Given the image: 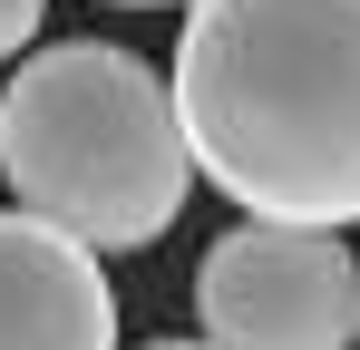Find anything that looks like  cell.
<instances>
[{"mask_svg": "<svg viewBox=\"0 0 360 350\" xmlns=\"http://www.w3.org/2000/svg\"><path fill=\"white\" fill-rule=\"evenodd\" d=\"M166 98L243 224H360V0H185Z\"/></svg>", "mask_w": 360, "mask_h": 350, "instance_id": "cell-1", "label": "cell"}, {"mask_svg": "<svg viewBox=\"0 0 360 350\" xmlns=\"http://www.w3.org/2000/svg\"><path fill=\"white\" fill-rule=\"evenodd\" d=\"M0 175L20 214L59 224L88 253H146L166 243L195 195L176 98L156 58L117 39H49L0 88Z\"/></svg>", "mask_w": 360, "mask_h": 350, "instance_id": "cell-2", "label": "cell"}, {"mask_svg": "<svg viewBox=\"0 0 360 350\" xmlns=\"http://www.w3.org/2000/svg\"><path fill=\"white\" fill-rule=\"evenodd\" d=\"M205 350H351L360 341V253L341 233L234 224L195 263Z\"/></svg>", "mask_w": 360, "mask_h": 350, "instance_id": "cell-3", "label": "cell"}, {"mask_svg": "<svg viewBox=\"0 0 360 350\" xmlns=\"http://www.w3.org/2000/svg\"><path fill=\"white\" fill-rule=\"evenodd\" d=\"M0 350H117V292L88 243L0 214Z\"/></svg>", "mask_w": 360, "mask_h": 350, "instance_id": "cell-4", "label": "cell"}, {"mask_svg": "<svg viewBox=\"0 0 360 350\" xmlns=\"http://www.w3.org/2000/svg\"><path fill=\"white\" fill-rule=\"evenodd\" d=\"M39 20H49V0H0V58H20L39 39Z\"/></svg>", "mask_w": 360, "mask_h": 350, "instance_id": "cell-5", "label": "cell"}, {"mask_svg": "<svg viewBox=\"0 0 360 350\" xmlns=\"http://www.w3.org/2000/svg\"><path fill=\"white\" fill-rule=\"evenodd\" d=\"M146 350H205V341H146Z\"/></svg>", "mask_w": 360, "mask_h": 350, "instance_id": "cell-6", "label": "cell"}, {"mask_svg": "<svg viewBox=\"0 0 360 350\" xmlns=\"http://www.w3.org/2000/svg\"><path fill=\"white\" fill-rule=\"evenodd\" d=\"M117 10H166V0H117Z\"/></svg>", "mask_w": 360, "mask_h": 350, "instance_id": "cell-7", "label": "cell"}, {"mask_svg": "<svg viewBox=\"0 0 360 350\" xmlns=\"http://www.w3.org/2000/svg\"><path fill=\"white\" fill-rule=\"evenodd\" d=\"M351 350H360V341H351Z\"/></svg>", "mask_w": 360, "mask_h": 350, "instance_id": "cell-8", "label": "cell"}]
</instances>
